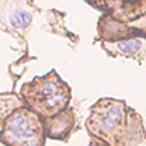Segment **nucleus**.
<instances>
[{"mask_svg": "<svg viewBox=\"0 0 146 146\" xmlns=\"http://www.w3.org/2000/svg\"><path fill=\"white\" fill-rule=\"evenodd\" d=\"M21 100L25 107L35 111L41 119H47L67 108L70 102V88L61 81L56 72H50L23 85Z\"/></svg>", "mask_w": 146, "mask_h": 146, "instance_id": "nucleus-1", "label": "nucleus"}, {"mask_svg": "<svg viewBox=\"0 0 146 146\" xmlns=\"http://www.w3.org/2000/svg\"><path fill=\"white\" fill-rule=\"evenodd\" d=\"M128 108L125 104L116 99H100L91 108V116L87 122L91 135H98L107 140L111 146H122V141L128 139L126 125Z\"/></svg>", "mask_w": 146, "mask_h": 146, "instance_id": "nucleus-2", "label": "nucleus"}, {"mask_svg": "<svg viewBox=\"0 0 146 146\" xmlns=\"http://www.w3.org/2000/svg\"><path fill=\"white\" fill-rule=\"evenodd\" d=\"M44 135L41 117L23 105L3 120L0 141L5 146H44Z\"/></svg>", "mask_w": 146, "mask_h": 146, "instance_id": "nucleus-3", "label": "nucleus"}, {"mask_svg": "<svg viewBox=\"0 0 146 146\" xmlns=\"http://www.w3.org/2000/svg\"><path fill=\"white\" fill-rule=\"evenodd\" d=\"M117 21H137L146 15V0H87Z\"/></svg>", "mask_w": 146, "mask_h": 146, "instance_id": "nucleus-4", "label": "nucleus"}, {"mask_svg": "<svg viewBox=\"0 0 146 146\" xmlns=\"http://www.w3.org/2000/svg\"><path fill=\"white\" fill-rule=\"evenodd\" d=\"M104 47L113 56H126L139 62H146V35H132L131 38L104 43Z\"/></svg>", "mask_w": 146, "mask_h": 146, "instance_id": "nucleus-5", "label": "nucleus"}, {"mask_svg": "<svg viewBox=\"0 0 146 146\" xmlns=\"http://www.w3.org/2000/svg\"><path fill=\"white\" fill-rule=\"evenodd\" d=\"M44 123V132L50 139H61L66 140L70 134L73 125H75V116L70 108H66L52 117H47Z\"/></svg>", "mask_w": 146, "mask_h": 146, "instance_id": "nucleus-6", "label": "nucleus"}, {"mask_svg": "<svg viewBox=\"0 0 146 146\" xmlns=\"http://www.w3.org/2000/svg\"><path fill=\"white\" fill-rule=\"evenodd\" d=\"M31 20H32L31 12H26V11H15L9 17V21H11L14 27H26L31 23Z\"/></svg>", "mask_w": 146, "mask_h": 146, "instance_id": "nucleus-7", "label": "nucleus"}, {"mask_svg": "<svg viewBox=\"0 0 146 146\" xmlns=\"http://www.w3.org/2000/svg\"><path fill=\"white\" fill-rule=\"evenodd\" d=\"M135 29L139 31V32H145V35H146V15L141 17L140 20H137V23H135Z\"/></svg>", "mask_w": 146, "mask_h": 146, "instance_id": "nucleus-8", "label": "nucleus"}, {"mask_svg": "<svg viewBox=\"0 0 146 146\" xmlns=\"http://www.w3.org/2000/svg\"><path fill=\"white\" fill-rule=\"evenodd\" d=\"M91 146H94V145H91ZM96 146H108L107 143H100V145H96Z\"/></svg>", "mask_w": 146, "mask_h": 146, "instance_id": "nucleus-9", "label": "nucleus"}]
</instances>
